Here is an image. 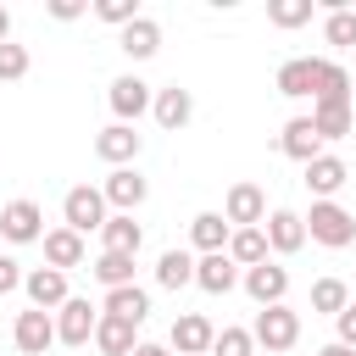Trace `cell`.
<instances>
[{
    "mask_svg": "<svg viewBox=\"0 0 356 356\" xmlns=\"http://www.w3.org/2000/svg\"><path fill=\"white\" fill-rule=\"evenodd\" d=\"M0 234H6L11 245H33V239H44V211H39L33 200H11V206L0 211Z\"/></svg>",
    "mask_w": 356,
    "mask_h": 356,
    "instance_id": "obj_10",
    "label": "cell"
},
{
    "mask_svg": "<svg viewBox=\"0 0 356 356\" xmlns=\"http://www.w3.org/2000/svg\"><path fill=\"white\" fill-rule=\"evenodd\" d=\"M95 156H100V161H111V167H128V161L139 156V134H134L128 122H111V128H100V134H95Z\"/></svg>",
    "mask_w": 356,
    "mask_h": 356,
    "instance_id": "obj_15",
    "label": "cell"
},
{
    "mask_svg": "<svg viewBox=\"0 0 356 356\" xmlns=\"http://www.w3.org/2000/svg\"><path fill=\"white\" fill-rule=\"evenodd\" d=\"M317 356H356V350H345V345H339V339H334V345H323V350H317Z\"/></svg>",
    "mask_w": 356,
    "mask_h": 356,
    "instance_id": "obj_41",
    "label": "cell"
},
{
    "mask_svg": "<svg viewBox=\"0 0 356 356\" xmlns=\"http://www.w3.org/2000/svg\"><path fill=\"white\" fill-rule=\"evenodd\" d=\"M6 39H11V11L0 6V44H6Z\"/></svg>",
    "mask_w": 356,
    "mask_h": 356,
    "instance_id": "obj_42",
    "label": "cell"
},
{
    "mask_svg": "<svg viewBox=\"0 0 356 356\" xmlns=\"http://www.w3.org/2000/svg\"><path fill=\"white\" fill-rule=\"evenodd\" d=\"M312 128H317V139H345L350 134V100H312Z\"/></svg>",
    "mask_w": 356,
    "mask_h": 356,
    "instance_id": "obj_21",
    "label": "cell"
},
{
    "mask_svg": "<svg viewBox=\"0 0 356 356\" xmlns=\"http://www.w3.org/2000/svg\"><path fill=\"white\" fill-rule=\"evenodd\" d=\"M95 17H100V22H111V28H128V22L139 17V0H100V6H95Z\"/></svg>",
    "mask_w": 356,
    "mask_h": 356,
    "instance_id": "obj_36",
    "label": "cell"
},
{
    "mask_svg": "<svg viewBox=\"0 0 356 356\" xmlns=\"http://www.w3.org/2000/svg\"><path fill=\"white\" fill-rule=\"evenodd\" d=\"M312 72H317V56H295V61H284V67H278V95L306 100V95H312Z\"/></svg>",
    "mask_w": 356,
    "mask_h": 356,
    "instance_id": "obj_26",
    "label": "cell"
},
{
    "mask_svg": "<svg viewBox=\"0 0 356 356\" xmlns=\"http://www.w3.org/2000/svg\"><path fill=\"white\" fill-rule=\"evenodd\" d=\"M278 150L289 156V161H317L323 156V139H317V128H312V117H289L284 122V134H278Z\"/></svg>",
    "mask_w": 356,
    "mask_h": 356,
    "instance_id": "obj_11",
    "label": "cell"
},
{
    "mask_svg": "<svg viewBox=\"0 0 356 356\" xmlns=\"http://www.w3.org/2000/svg\"><path fill=\"white\" fill-rule=\"evenodd\" d=\"M261 356H267V350H261Z\"/></svg>",
    "mask_w": 356,
    "mask_h": 356,
    "instance_id": "obj_43",
    "label": "cell"
},
{
    "mask_svg": "<svg viewBox=\"0 0 356 356\" xmlns=\"http://www.w3.org/2000/svg\"><path fill=\"white\" fill-rule=\"evenodd\" d=\"M156 284H161V289H184V284H195V256H189V250H161V261H156Z\"/></svg>",
    "mask_w": 356,
    "mask_h": 356,
    "instance_id": "obj_29",
    "label": "cell"
},
{
    "mask_svg": "<svg viewBox=\"0 0 356 356\" xmlns=\"http://www.w3.org/2000/svg\"><path fill=\"white\" fill-rule=\"evenodd\" d=\"M106 289H122V284H134V256H117V250H100L95 256V267H89Z\"/></svg>",
    "mask_w": 356,
    "mask_h": 356,
    "instance_id": "obj_30",
    "label": "cell"
},
{
    "mask_svg": "<svg viewBox=\"0 0 356 356\" xmlns=\"http://www.w3.org/2000/svg\"><path fill=\"white\" fill-rule=\"evenodd\" d=\"M228 261H234V267L267 261V234H261V228H234V234H228Z\"/></svg>",
    "mask_w": 356,
    "mask_h": 356,
    "instance_id": "obj_28",
    "label": "cell"
},
{
    "mask_svg": "<svg viewBox=\"0 0 356 356\" xmlns=\"http://www.w3.org/2000/svg\"><path fill=\"white\" fill-rule=\"evenodd\" d=\"M95 323H100V312H95L83 295H67V300L56 306V339H61V345H89V339H95Z\"/></svg>",
    "mask_w": 356,
    "mask_h": 356,
    "instance_id": "obj_5",
    "label": "cell"
},
{
    "mask_svg": "<svg viewBox=\"0 0 356 356\" xmlns=\"http://www.w3.org/2000/svg\"><path fill=\"white\" fill-rule=\"evenodd\" d=\"M50 17H56V22H72V17H83V0H50Z\"/></svg>",
    "mask_w": 356,
    "mask_h": 356,
    "instance_id": "obj_39",
    "label": "cell"
},
{
    "mask_svg": "<svg viewBox=\"0 0 356 356\" xmlns=\"http://www.w3.org/2000/svg\"><path fill=\"white\" fill-rule=\"evenodd\" d=\"M150 111H156V122H161L167 134H178V128L195 117V95H189V89H178V83H172V89H156Z\"/></svg>",
    "mask_w": 356,
    "mask_h": 356,
    "instance_id": "obj_18",
    "label": "cell"
},
{
    "mask_svg": "<svg viewBox=\"0 0 356 356\" xmlns=\"http://www.w3.org/2000/svg\"><path fill=\"white\" fill-rule=\"evenodd\" d=\"M117 44H122V56H128V61H150V56L161 50V28H156V22L139 11V17H134L122 33H117Z\"/></svg>",
    "mask_w": 356,
    "mask_h": 356,
    "instance_id": "obj_17",
    "label": "cell"
},
{
    "mask_svg": "<svg viewBox=\"0 0 356 356\" xmlns=\"http://www.w3.org/2000/svg\"><path fill=\"white\" fill-rule=\"evenodd\" d=\"M11 339H17V350L22 356H44L50 345H56V317L50 312H17V323H11Z\"/></svg>",
    "mask_w": 356,
    "mask_h": 356,
    "instance_id": "obj_6",
    "label": "cell"
},
{
    "mask_svg": "<svg viewBox=\"0 0 356 356\" xmlns=\"http://www.w3.org/2000/svg\"><path fill=\"white\" fill-rule=\"evenodd\" d=\"M150 100H156V95H150V83H145V78H134V72L111 78V111H117V122H128V128H134V122L150 111Z\"/></svg>",
    "mask_w": 356,
    "mask_h": 356,
    "instance_id": "obj_7",
    "label": "cell"
},
{
    "mask_svg": "<svg viewBox=\"0 0 356 356\" xmlns=\"http://www.w3.org/2000/svg\"><path fill=\"white\" fill-rule=\"evenodd\" d=\"M239 284H245V295H250L256 306H284V295H289V267H278V261H256V267L239 273Z\"/></svg>",
    "mask_w": 356,
    "mask_h": 356,
    "instance_id": "obj_4",
    "label": "cell"
},
{
    "mask_svg": "<svg viewBox=\"0 0 356 356\" xmlns=\"http://www.w3.org/2000/svg\"><path fill=\"white\" fill-rule=\"evenodd\" d=\"M195 284H200L206 295H228V289L239 284V267L228 261V250H217V256H200V261H195Z\"/></svg>",
    "mask_w": 356,
    "mask_h": 356,
    "instance_id": "obj_19",
    "label": "cell"
},
{
    "mask_svg": "<svg viewBox=\"0 0 356 356\" xmlns=\"http://www.w3.org/2000/svg\"><path fill=\"white\" fill-rule=\"evenodd\" d=\"M61 217H67V228H72V234H95V228H106V195H100V189H89V184H78V189H67Z\"/></svg>",
    "mask_w": 356,
    "mask_h": 356,
    "instance_id": "obj_3",
    "label": "cell"
},
{
    "mask_svg": "<svg viewBox=\"0 0 356 356\" xmlns=\"http://www.w3.org/2000/svg\"><path fill=\"white\" fill-rule=\"evenodd\" d=\"M334 328H339V345H345V350H356V300L334 317Z\"/></svg>",
    "mask_w": 356,
    "mask_h": 356,
    "instance_id": "obj_37",
    "label": "cell"
},
{
    "mask_svg": "<svg viewBox=\"0 0 356 356\" xmlns=\"http://www.w3.org/2000/svg\"><path fill=\"white\" fill-rule=\"evenodd\" d=\"M17 78H28V50L22 44H0V83H17Z\"/></svg>",
    "mask_w": 356,
    "mask_h": 356,
    "instance_id": "obj_35",
    "label": "cell"
},
{
    "mask_svg": "<svg viewBox=\"0 0 356 356\" xmlns=\"http://www.w3.org/2000/svg\"><path fill=\"white\" fill-rule=\"evenodd\" d=\"M11 289H22V267L11 256H0V295H11Z\"/></svg>",
    "mask_w": 356,
    "mask_h": 356,
    "instance_id": "obj_38",
    "label": "cell"
},
{
    "mask_svg": "<svg viewBox=\"0 0 356 356\" xmlns=\"http://www.w3.org/2000/svg\"><path fill=\"white\" fill-rule=\"evenodd\" d=\"M250 339H256L267 356L289 350V345L300 339V312H289V306H261L256 323H250Z\"/></svg>",
    "mask_w": 356,
    "mask_h": 356,
    "instance_id": "obj_2",
    "label": "cell"
},
{
    "mask_svg": "<svg viewBox=\"0 0 356 356\" xmlns=\"http://www.w3.org/2000/svg\"><path fill=\"white\" fill-rule=\"evenodd\" d=\"M206 356H256V339H250V328H222Z\"/></svg>",
    "mask_w": 356,
    "mask_h": 356,
    "instance_id": "obj_33",
    "label": "cell"
},
{
    "mask_svg": "<svg viewBox=\"0 0 356 356\" xmlns=\"http://www.w3.org/2000/svg\"><path fill=\"white\" fill-rule=\"evenodd\" d=\"M100 195H106V206H117V211H128L134 217V206H145V195H150V184L134 172V167H117L106 184H100Z\"/></svg>",
    "mask_w": 356,
    "mask_h": 356,
    "instance_id": "obj_13",
    "label": "cell"
},
{
    "mask_svg": "<svg viewBox=\"0 0 356 356\" xmlns=\"http://www.w3.org/2000/svg\"><path fill=\"white\" fill-rule=\"evenodd\" d=\"M323 39H328V44H356V11L334 6V11H328V22H323Z\"/></svg>",
    "mask_w": 356,
    "mask_h": 356,
    "instance_id": "obj_34",
    "label": "cell"
},
{
    "mask_svg": "<svg viewBox=\"0 0 356 356\" xmlns=\"http://www.w3.org/2000/svg\"><path fill=\"white\" fill-rule=\"evenodd\" d=\"M22 289H28L33 312H50V306L67 300V273H56V267H33V273H22Z\"/></svg>",
    "mask_w": 356,
    "mask_h": 356,
    "instance_id": "obj_16",
    "label": "cell"
},
{
    "mask_svg": "<svg viewBox=\"0 0 356 356\" xmlns=\"http://www.w3.org/2000/svg\"><path fill=\"white\" fill-rule=\"evenodd\" d=\"M312 100H350V72L339 61H317L312 72Z\"/></svg>",
    "mask_w": 356,
    "mask_h": 356,
    "instance_id": "obj_27",
    "label": "cell"
},
{
    "mask_svg": "<svg viewBox=\"0 0 356 356\" xmlns=\"http://www.w3.org/2000/svg\"><path fill=\"white\" fill-rule=\"evenodd\" d=\"M350 306V289H345V278H317L312 284V312H323V317H339Z\"/></svg>",
    "mask_w": 356,
    "mask_h": 356,
    "instance_id": "obj_31",
    "label": "cell"
},
{
    "mask_svg": "<svg viewBox=\"0 0 356 356\" xmlns=\"http://www.w3.org/2000/svg\"><path fill=\"white\" fill-rule=\"evenodd\" d=\"M134 328H139V323H128V317H106V312H100V323H95V345H100L106 356H128V350L139 345Z\"/></svg>",
    "mask_w": 356,
    "mask_h": 356,
    "instance_id": "obj_24",
    "label": "cell"
},
{
    "mask_svg": "<svg viewBox=\"0 0 356 356\" xmlns=\"http://www.w3.org/2000/svg\"><path fill=\"white\" fill-rule=\"evenodd\" d=\"M106 317H128V323H145L150 317V295L139 284H122V289H106Z\"/></svg>",
    "mask_w": 356,
    "mask_h": 356,
    "instance_id": "obj_23",
    "label": "cell"
},
{
    "mask_svg": "<svg viewBox=\"0 0 356 356\" xmlns=\"http://www.w3.org/2000/svg\"><path fill=\"white\" fill-rule=\"evenodd\" d=\"M261 234H267V250L273 256H295L300 245H306V222H300V211H267L261 217Z\"/></svg>",
    "mask_w": 356,
    "mask_h": 356,
    "instance_id": "obj_8",
    "label": "cell"
},
{
    "mask_svg": "<svg viewBox=\"0 0 356 356\" xmlns=\"http://www.w3.org/2000/svg\"><path fill=\"white\" fill-rule=\"evenodd\" d=\"M345 184H350V167H345L339 156H328V150H323L317 161H306V189H312L317 200H334Z\"/></svg>",
    "mask_w": 356,
    "mask_h": 356,
    "instance_id": "obj_12",
    "label": "cell"
},
{
    "mask_svg": "<svg viewBox=\"0 0 356 356\" xmlns=\"http://www.w3.org/2000/svg\"><path fill=\"white\" fill-rule=\"evenodd\" d=\"M300 222H306V239H317V245H328V250H345V245L356 239V217H350L339 200H312V211H306Z\"/></svg>",
    "mask_w": 356,
    "mask_h": 356,
    "instance_id": "obj_1",
    "label": "cell"
},
{
    "mask_svg": "<svg viewBox=\"0 0 356 356\" xmlns=\"http://www.w3.org/2000/svg\"><path fill=\"white\" fill-rule=\"evenodd\" d=\"M128 356H172V350H167V345H150V339H139Z\"/></svg>",
    "mask_w": 356,
    "mask_h": 356,
    "instance_id": "obj_40",
    "label": "cell"
},
{
    "mask_svg": "<svg viewBox=\"0 0 356 356\" xmlns=\"http://www.w3.org/2000/svg\"><path fill=\"white\" fill-rule=\"evenodd\" d=\"M100 239H106V250H117V256H139V245H145V228H139L128 211H117V217H106Z\"/></svg>",
    "mask_w": 356,
    "mask_h": 356,
    "instance_id": "obj_22",
    "label": "cell"
},
{
    "mask_svg": "<svg viewBox=\"0 0 356 356\" xmlns=\"http://www.w3.org/2000/svg\"><path fill=\"white\" fill-rule=\"evenodd\" d=\"M222 217H228V228H261V217H267V195H261L256 184H234L228 200H222Z\"/></svg>",
    "mask_w": 356,
    "mask_h": 356,
    "instance_id": "obj_9",
    "label": "cell"
},
{
    "mask_svg": "<svg viewBox=\"0 0 356 356\" xmlns=\"http://www.w3.org/2000/svg\"><path fill=\"white\" fill-rule=\"evenodd\" d=\"M228 234H234V228H228V217H222V211H200V217L189 222V239H195V250H200V256L228 250Z\"/></svg>",
    "mask_w": 356,
    "mask_h": 356,
    "instance_id": "obj_20",
    "label": "cell"
},
{
    "mask_svg": "<svg viewBox=\"0 0 356 356\" xmlns=\"http://www.w3.org/2000/svg\"><path fill=\"white\" fill-rule=\"evenodd\" d=\"M44 261H50L56 273L78 267V261H83V234H72V228H56V234H44Z\"/></svg>",
    "mask_w": 356,
    "mask_h": 356,
    "instance_id": "obj_25",
    "label": "cell"
},
{
    "mask_svg": "<svg viewBox=\"0 0 356 356\" xmlns=\"http://www.w3.org/2000/svg\"><path fill=\"white\" fill-rule=\"evenodd\" d=\"M211 339H217V328H211V317H200V312H184V317L172 323V350H178V356H206Z\"/></svg>",
    "mask_w": 356,
    "mask_h": 356,
    "instance_id": "obj_14",
    "label": "cell"
},
{
    "mask_svg": "<svg viewBox=\"0 0 356 356\" xmlns=\"http://www.w3.org/2000/svg\"><path fill=\"white\" fill-rule=\"evenodd\" d=\"M267 22L273 28H300V22H312V0H267Z\"/></svg>",
    "mask_w": 356,
    "mask_h": 356,
    "instance_id": "obj_32",
    "label": "cell"
}]
</instances>
